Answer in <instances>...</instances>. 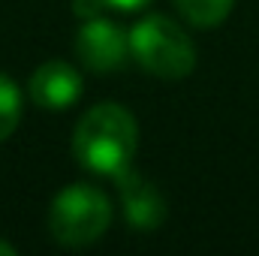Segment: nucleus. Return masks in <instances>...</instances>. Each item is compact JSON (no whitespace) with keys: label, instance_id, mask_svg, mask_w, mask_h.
<instances>
[{"label":"nucleus","instance_id":"obj_3","mask_svg":"<svg viewBox=\"0 0 259 256\" xmlns=\"http://www.w3.org/2000/svg\"><path fill=\"white\" fill-rule=\"evenodd\" d=\"M112 223V202L94 184H69L52 202L49 229L64 247H88Z\"/></svg>","mask_w":259,"mask_h":256},{"label":"nucleus","instance_id":"obj_9","mask_svg":"<svg viewBox=\"0 0 259 256\" xmlns=\"http://www.w3.org/2000/svg\"><path fill=\"white\" fill-rule=\"evenodd\" d=\"M72 9L81 18H94V15H103V9H109V6H106V0H75Z\"/></svg>","mask_w":259,"mask_h":256},{"label":"nucleus","instance_id":"obj_7","mask_svg":"<svg viewBox=\"0 0 259 256\" xmlns=\"http://www.w3.org/2000/svg\"><path fill=\"white\" fill-rule=\"evenodd\" d=\"M235 0H175L181 15L196 27H214L232 12Z\"/></svg>","mask_w":259,"mask_h":256},{"label":"nucleus","instance_id":"obj_4","mask_svg":"<svg viewBox=\"0 0 259 256\" xmlns=\"http://www.w3.org/2000/svg\"><path fill=\"white\" fill-rule=\"evenodd\" d=\"M78 58L81 64L94 72H112L121 69L130 55V36L106 15H94L84 18L81 30H78Z\"/></svg>","mask_w":259,"mask_h":256},{"label":"nucleus","instance_id":"obj_11","mask_svg":"<svg viewBox=\"0 0 259 256\" xmlns=\"http://www.w3.org/2000/svg\"><path fill=\"white\" fill-rule=\"evenodd\" d=\"M0 256H15V247L6 244V241H0Z\"/></svg>","mask_w":259,"mask_h":256},{"label":"nucleus","instance_id":"obj_2","mask_svg":"<svg viewBox=\"0 0 259 256\" xmlns=\"http://www.w3.org/2000/svg\"><path fill=\"white\" fill-rule=\"evenodd\" d=\"M130 55L160 78H184L196 66L190 36L166 15H148L130 30Z\"/></svg>","mask_w":259,"mask_h":256},{"label":"nucleus","instance_id":"obj_1","mask_svg":"<svg viewBox=\"0 0 259 256\" xmlns=\"http://www.w3.org/2000/svg\"><path fill=\"white\" fill-rule=\"evenodd\" d=\"M139 148L136 118L118 103H100L78 121L72 136L75 160L97 175L121 178Z\"/></svg>","mask_w":259,"mask_h":256},{"label":"nucleus","instance_id":"obj_6","mask_svg":"<svg viewBox=\"0 0 259 256\" xmlns=\"http://www.w3.org/2000/svg\"><path fill=\"white\" fill-rule=\"evenodd\" d=\"M121 184V199H124V211H127V220L136 226V229H157L163 220H166V199L163 193L157 190L151 181L133 175V172H124L121 178H115Z\"/></svg>","mask_w":259,"mask_h":256},{"label":"nucleus","instance_id":"obj_5","mask_svg":"<svg viewBox=\"0 0 259 256\" xmlns=\"http://www.w3.org/2000/svg\"><path fill=\"white\" fill-rule=\"evenodd\" d=\"M27 88H30V97L39 109L64 112L69 106H75L81 97V75L66 61H46L36 66Z\"/></svg>","mask_w":259,"mask_h":256},{"label":"nucleus","instance_id":"obj_8","mask_svg":"<svg viewBox=\"0 0 259 256\" xmlns=\"http://www.w3.org/2000/svg\"><path fill=\"white\" fill-rule=\"evenodd\" d=\"M21 124V91L18 84L0 72V142L9 139Z\"/></svg>","mask_w":259,"mask_h":256},{"label":"nucleus","instance_id":"obj_10","mask_svg":"<svg viewBox=\"0 0 259 256\" xmlns=\"http://www.w3.org/2000/svg\"><path fill=\"white\" fill-rule=\"evenodd\" d=\"M151 0H106L109 9H118V12H136L142 6H148Z\"/></svg>","mask_w":259,"mask_h":256}]
</instances>
